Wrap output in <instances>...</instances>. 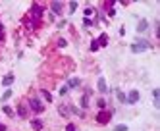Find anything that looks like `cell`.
<instances>
[{
  "instance_id": "6da1fadb",
  "label": "cell",
  "mask_w": 160,
  "mask_h": 131,
  "mask_svg": "<svg viewBox=\"0 0 160 131\" xmlns=\"http://www.w3.org/2000/svg\"><path fill=\"white\" fill-rule=\"evenodd\" d=\"M147 48H150V42H149V41H145V39H141V37H139V39H135V42H133L131 46H129V50H131L133 54L145 52Z\"/></svg>"
},
{
  "instance_id": "7a4b0ae2",
  "label": "cell",
  "mask_w": 160,
  "mask_h": 131,
  "mask_svg": "<svg viewBox=\"0 0 160 131\" xmlns=\"http://www.w3.org/2000/svg\"><path fill=\"white\" fill-rule=\"evenodd\" d=\"M27 106L31 108V110L35 112V114H42L45 112V104L41 102V100L37 98V97H31V98H27Z\"/></svg>"
},
{
  "instance_id": "3957f363",
  "label": "cell",
  "mask_w": 160,
  "mask_h": 131,
  "mask_svg": "<svg viewBox=\"0 0 160 131\" xmlns=\"http://www.w3.org/2000/svg\"><path fill=\"white\" fill-rule=\"evenodd\" d=\"M112 114H114V110H98V114H97V123L98 125H106L108 121L112 120Z\"/></svg>"
},
{
  "instance_id": "277c9868",
  "label": "cell",
  "mask_w": 160,
  "mask_h": 131,
  "mask_svg": "<svg viewBox=\"0 0 160 131\" xmlns=\"http://www.w3.org/2000/svg\"><path fill=\"white\" fill-rule=\"evenodd\" d=\"M42 12H45V6L35 2V4H31V10H29V16L41 21V18H42Z\"/></svg>"
},
{
  "instance_id": "5b68a950",
  "label": "cell",
  "mask_w": 160,
  "mask_h": 131,
  "mask_svg": "<svg viewBox=\"0 0 160 131\" xmlns=\"http://www.w3.org/2000/svg\"><path fill=\"white\" fill-rule=\"evenodd\" d=\"M139 97H141L139 91H137V89H131V91L126 94V104H137V102H139Z\"/></svg>"
},
{
  "instance_id": "8992f818",
  "label": "cell",
  "mask_w": 160,
  "mask_h": 131,
  "mask_svg": "<svg viewBox=\"0 0 160 131\" xmlns=\"http://www.w3.org/2000/svg\"><path fill=\"white\" fill-rule=\"evenodd\" d=\"M21 23H23L27 29H37V25H39V19H35V18H31V16L27 14V16H25L23 19H21Z\"/></svg>"
},
{
  "instance_id": "52a82bcc",
  "label": "cell",
  "mask_w": 160,
  "mask_h": 131,
  "mask_svg": "<svg viewBox=\"0 0 160 131\" xmlns=\"http://www.w3.org/2000/svg\"><path fill=\"white\" fill-rule=\"evenodd\" d=\"M16 114L19 116L21 120H25L27 116H29V110H27V106H25V104H18V108H16Z\"/></svg>"
},
{
  "instance_id": "ba28073f",
  "label": "cell",
  "mask_w": 160,
  "mask_h": 131,
  "mask_svg": "<svg viewBox=\"0 0 160 131\" xmlns=\"http://www.w3.org/2000/svg\"><path fill=\"white\" fill-rule=\"evenodd\" d=\"M50 10H52V14H62L64 12V4L54 0V2H50Z\"/></svg>"
},
{
  "instance_id": "9c48e42d",
  "label": "cell",
  "mask_w": 160,
  "mask_h": 131,
  "mask_svg": "<svg viewBox=\"0 0 160 131\" xmlns=\"http://www.w3.org/2000/svg\"><path fill=\"white\" fill-rule=\"evenodd\" d=\"M152 104H154V108H160V89H152Z\"/></svg>"
},
{
  "instance_id": "30bf717a",
  "label": "cell",
  "mask_w": 160,
  "mask_h": 131,
  "mask_svg": "<svg viewBox=\"0 0 160 131\" xmlns=\"http://www.w3.org/2000/svg\"><path fill=\"white\" fill-rule=\"evenodd\" d=\"M149 29V21L147 19H141L139 23H137V33H145Z\"/></svg>"
},
{
  "instance_id": "8fae6325",
  "label": "cell",
  "mask_w": 160,
  "mask_h": 131,
  "mask_svg": "<svg viewBox=\"0 0 160 131\" xmlns=\"http://www.w3.org/2000/svg\"><path fill=\"white\" fill-rule=\"evenodd\" d=\"M97 89L100 93H106L108 91V87H106V79L104 77H98V83H97Z\"/></svg>"
},
{
  "instance_id": "7c38bea8",
  "label": "cell",
  "mask_w": 160,
  "mask_h": 131,
  "mask_svg": "<svg viewBox=\"0 0 160 131\" xmlns=\"http://www.w3.org/2000/svg\"><path fill=\"white\" fill-rule=\"evenodd\" d=\"M79 85H81V79L74 77V79H70V81H68V89H77Z\"/></svg>"
},
{
  "instance_id": "4fadbf2b",
  "label": "cell",
  "mask_w": 160,
  "mask_h": 131,
  "mask_svg": "<svg viewBox=\"0 0 160 131\" xmlns=\"http://www.w3.org/2000/svg\"><path fill=\"white\" fill-rule=\"evenodd\" d=\"M97 42H98V46H106L108 45V35L106 33H100L98 39H97Z\"/></svg>"
},
{
  "instance_id": "5bb4252c",
  "label": "cell",
  "mask_w": 160,
  "mask_h": 131,
  "mask_svg": "<svg viewBox=\"0 0 160 131\" xmlns=\"http://www.w3.org/2000/svg\"><path fill=\"white\" fill-rule=\"evenodd\" d=\"M58 114L64 116V118H68V116H70V108L66 104H60V106H58Z\"/></svg>"
},
{
  "instance_id": "9a60e30c",
  "label": "cell",
  "mask_w": 160,
  "mask_h": 131,
  "mask_svg": "<svg viewBox=\"0 0 160 131\" xmlns=\"http://www.w3.org/2000/svg\"><path fill=\"white\" fill-rule=\"evenodd\" d=\"M14 79H16V77H14V73H8V75L2 79V85H4V87H10V85L14 83Z\"/></svg>"
},
{
  "instance_id": "2e32d148",
  "label": "cell",
  "mask_w": 160,
  "mask_h": 131,
  "mask_svg": "<svg viewBox=\"0 0 160 131\" xmlns=\"http://www.w3.org/2000/svg\"><path fill=\"white\" fill-rule=\"evenodd\" d=\"M31 127H33L35 131H42V127H45V125H42L41 120H33V121H31Z\"/></svg>"
},
{
  "instance_id": "e0dca14e",
  "label": "cell",
  "mask_w": 160,
  "mask_h": 131,
  "mask_svg": "<svg viewBox=\"0 0 160 131\" xmlns=\"http://www.w3.org/2000/svg\"><path fill=\"white\" fill-rule=\"evenodd\" d=\"M41 97L46 100V102H52V94H50L46 89H41Z\"/></svg>"
},
{
  "instance_id": "ac0fdd59",
  "label": "cell",
  "mask_w": 160,
  "mask_h": 131,
  "mask_svg": "<svg viewBox=\"0 0 160 131\" xmlns=\"http://www.w3.org/2000/svg\"><path fill=\"white\" fill-rule=\"evenodd\" d=\"M79 104H81V108H83V110H85V108H87V106H89V94H83V97H81V98H79Z\"/></svg>"
},
{
  "instance_id": "d6986e66",
  "label": "cell",
  "mask_w": 160,
  "mask_h": 131,
  "mask_svg": "<svg viewBox=\"0 0 160 131\" xmlns=\"http://www.w3.org/2000/svg\"><path fill=\"white\" fill-rule=\"evenodd\" d=\"M116 97H118V100H120V102H123V104H126V93H123L122 89H116Z\"/></svg>"
},
{
  "instance_id": "ffe728a7",
  "label": "cell",
  "mask_w": 160,
  "mask_h": 131,
  "mask_svg": "<svg viewBox=\"0 0 160 131\" xmlns=\"http://www.w3.org/2000/svg\"><path fill=\"white\" fill-rule=\"evenodd\" d=\"M97 106H98V110H106V100L104 98H98L97 100Z\"/></svg>"
},
{
  "instance_id": "44dd1931",
  "label": "cell",
  "mask_w": 160,
  "mask_h": 131,
  "mask_svg": "<svg viewBox=\"0 0 160 131\" xmlns=\"http://www.w3.org/2000/svg\"><path fill=\"white\" fill-rule=\"evenodd\" d=\"M2 112H4L6 116H14V114H16V112H14V110H12V108H10V106H6V104L2 106Z\"/></svg>"
},
{
  "instance_id": "7402d4cb",
  "label": "cell",
  "mask_w": 160,
  "mask_h": 131,
  "mask_svg": "<svg viewBox=\"0 0 160 131\" xmlns=\"http://www.w3.org/2000/svg\"><path fill=\"white\" fill-rule=\"evenodd\" d=\"M100 46H98V42H97V39H94V41H91V52H97V50H98Z\"/></svg>"
},
{
  "instance_id": "603a6c76",
  "label": "cell",
  "mask_w": 160,
  "mask_h": 131,
  "mask_svg": "<svg viewBox=\"0 0 160 131\" xmlns=\"http://www.w3.org/2000/svg\"><path fill=\"white\" fill-rule=\"evenodd\" d=\"M83 25H85V27H93V25H94V21H91L89 18H85V19H83Z\"/></svg>"
},
{
  "instance_id": "cb8c5ba5",
  "label": "cell",
  "mask_w": 160,
  "mask_h": 131,
  "mask_svg": "<svg viewBox=\"0 0 160 131\" xmlns=\"http://www.w3.org/2000/svg\"><path fill=\"white\" fill-rule=\"evenodd\" d=\"M8 98H12V91H10V89H6V93L2 94V100H8Z\"/></svg>"
},
{
  "instance_id": "d4e9b609",
  "label": "cell",
  "mask_w": 160,
  "mask_h": 131,
  "mask_svg": "<svg viewBox=\"0 0 160 131\" xmlns=\"http://www.w3.org/2000/svg\"><path fill=\"white\" fill-rule=\"evenodd\" d=\"M114 131H127V125H123V123H120V125H116Z\"/></svg>"
},
{
  "instance_id": "484cf974",
  "label": "cell",
  "mask_w": 160,
  "mask_h": 131,
  "mask_svg": "<svg viewBox=\"0 0 160 131\" xmlns=\"http://www.w3.org/2000/svg\"><path fill=\"white\" fill-rule=\"evenodd\" d=\"M75 10H77V2L71 0V2H70V12H75Z\"/></svg>"
},
{
  "instance_id": "4316f807",
  "label": "cell",
  "mask_w": 160,
  "mask_h": 131,
  "mask_svg": "<svg viewBox=\"0 0 160 131\" xmlns=\"http://www.w3.org/2000/svg\"><path fill=\"white\" fill-rule=\"evenodd\" d=\"M66 45H68V41H66V39H60V41H58V46H60V48H64Z\"/></svg>"
},
{
  "instance_id": "83f0119b",
  "label": "cell",
  "mask_w": 160,
  "mask_h": 131,
  "mask_svg": "<svg viewBox=\"0 0 160 131\" xmlns=\"http://www.w3.org/2000/svg\"><path fill=\"white\" fill-rule=\"evenodd\" d=\"M0 41H4V25H2V21H0Z\"/></svg>"
},
{
  "instance_id": "f1b7e54d",
  "label": "cell",
  "mask_w": 160,
  "mask_h": 131,
  "mask_svg": "<svg viewBox=\"0 0 160 131\" xmlns=\"http://www.w3.org/2000/svg\"><path fill=\"white\" fill-rule=\"evenodd\" d=\"M66 131H77V129H75L74 123H68V125H66Z\"/></svg>"
},
{
  "instance_id": "f546056e",
  "label": "cell",
  "mask_w": 160,
  "mask_h": 131,
  "mask_svg": "<svg viewBox=\"0 0 160 131\" xmlns=\"http://www.w3.org/2000/svg\"><path fill=\"white\" fill-rule=\"evenodd\" d=\"M68 91H70V89H68V85H64V87H62V89H60V94H62V97H64V94H66Z\"/></svg>"
},
{
  "instance_id": "4dcf8cb0",
  "label": "cell",
  "mask_w": 160,
  "mask_h": 131,
  "mask_svg": "<svg viewBox=\"0 0 160 131\" xmlns=\"http://www.w3.org/2000/svg\"><path fill=\"white\" fill-rule=\"evenodd\" d=\"M93 12H94V8H85V16H87V18H89V16H91V14H93Z\"/></svg>"
},
{
  "instance_id": "1f68e13d",
  "label": "cell",
  "mask_w": 160,
  "mask_h": 131,
  "mask_svg": "<svg viewBox=\"0 0 160 131\" xmlns=\"http://www.w3.org/2000/svg\"><path fill=\"white\" fill-rule=\"evenodd\" d=\"M108 16L114 18V16H116V10H114V8H112V10H108Z\"/></svg>"
},
{
  "instance_id": "d6a6232c",
  "label": "cell",
  "mask_w": 160,
  "mask_h": 131,
  "mask_svg": "<svg viewBox=\"0 0 160 131\" xmlns=\"http://www.w3.org/2000/svg\"><path fill=\"white\" fill-rule=\"evenodd\" d=\"M0 131H8V129H6V125H4V123H0Z\"/></svg>"
}]
</instances>
